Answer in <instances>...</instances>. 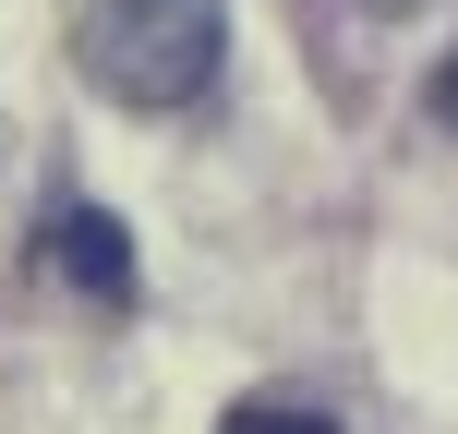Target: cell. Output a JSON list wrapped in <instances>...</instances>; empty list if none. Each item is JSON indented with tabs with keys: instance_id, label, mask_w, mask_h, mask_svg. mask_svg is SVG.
I'll use <instances>...</instances> for the list:
<instances>
[{
	"instance_id": "6da1fadb",
	"label": "cell",
	"mask_w": 458,
	"mask_h": 434,
	"mask_svg": "<svg viewBox=\"0 0 458 434\" xmlns=\"http://www.w3.org/2000/svg\"><path fill=\"white\" fill-rule=\"evenodd\" d=\"M229 0H97L85 13V85L121 109H193L217 85Z\"/></svg>"
},
{
	"instance_id": "7a4b0ae2",
	"label": "cell",
	"mask_w": 458,
	"mask_h": 434,
	"mask_svg": "<svg viewBox=\"0 0 458 434\" xmlns=\"http://www.w3.org/2000/svg\"><path fill=\"white\" fill-rule=\"evenodd\" d=\"M37 253H48V266H61L85 302H109V314L133 302V229H121L109 206H61V217L37 229Z\"/></svg>"
},
{
	"instance_id": "3957f363",
	"label": "cell",
	"mask_w": 458,
	"mask_h": 434,
	"mask_svg": "<svg viewBox=\"0 0 458 434\" xmlns=\"http://www.w3.org/2000/svg\"><path fill=\"white\" fill-rule=\"evenodd\" d=\"M217 434H338V422H326L314 398H242V411H229Z\"/></svg>"
},
{
	"instance_id": "277c9868",
	"label": "cell",
	"mask_w": 458,
	"mask_h": 434,
	"mask_svg": "<svg viewBox=\"0 0 458 434\" xmlns=\"http://www.w3.org/2000/svg\"><path fill=\"white\" fill-rule=\"evenodd\" d=\"M422 109H435L446 133H458V48H446V61H435V85H422Z\"/></svg>"
},
{
	"instance_id": "5b68a950",
	"label": "cell",
	"mask_w": 458,
	"mask_h": 434,
	"mask_svg": "<svg viewBox=\"0 0 458 434\" xmlns=\"http://www.w3.org/2000/svg\"><path fill=\"white\" fill-rule=\"evenodd\" d=\"M362 13H422V0H362Z\"/></svg>"
}]
</instances>
